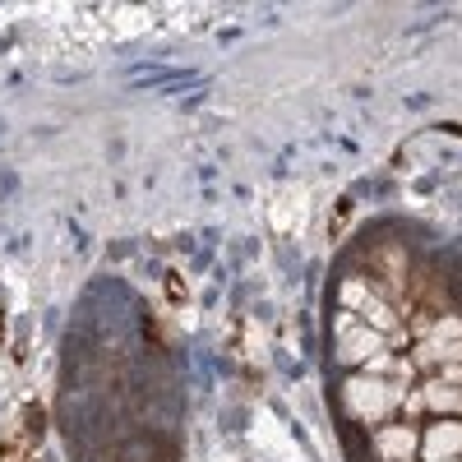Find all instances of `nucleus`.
<instances>
[{"instance_id": "obj_3", "label": "nucleus", "mask_w": 462, "mask_h": 462, "mask_svg": "<svg viewBox=\"0 0 462 462\" xmlns=\"http://www.w3.org/2000/svg\"><path fill=\"white\" fill-rule=\"evenodd\" d=\"M420 448H426V457H430V462H448V457L457 462V457H462V426H457V420H444V426L426 430Z\"/></svg>"}, {"instance_id": "obj_2", "label": "nucleus", "mask_w": 462, "mask_h": 462, "mask_svg": "<svg viewBox=\"0 0 462 462\" xmlns=\"http://www.w3.org/2000/svg\"><path fill=\"white\" fill-rule=\"evenodd\" d=\"M374 356H379V333L365 328L356 315H342L337 319V361L361 365V361H374Z\"/></svg>"}, {"instance_id": "obj_1", "label": "nucleus", "mask_w": 462, "mask_h": 462, "mask_svg": "<svg viewBox=\"0 0 462 462\" xmlns=\"http://www.w3.org/2000/svg\"><path fill=\"white\" fill-rule=\"evenodd\" d=\"M393 398H398V389H389V383L374 379V374H356V379H346V389H342V407L356 420H379L393 407Z\"/></svg>"}, {"instance_id": "obj_4", "label": "nucleus", "mask_w": 462, "mask_h": 462, "mask_svg": "<svg viewBox=\"0 0 462 462\" xmlns=\"http://www.w3.org/2000/svg\"><path fill=\"white\" fill-rule=\"evenodd\" d=\"M407 407H411V411H416V407H435V411H462V383L435 379V383H426V389H420V398H411Z\"/></svg>"}, {"instance_id": "obj_5", "label": "nucleus", "mask_w": 462, "mask_h": 462, "mask_svg": "<svg viewBox=\"0 0 462 462\" xmlns=\"http://www.w3.org/2000/svg\"><path fill=\"white\" fill-rule=\"evenodd\" d=\"M374 448H379V457H389V462H407L416 453V430H407V426L379 430L374 435Z\"/></svg>"}]
</instances>
